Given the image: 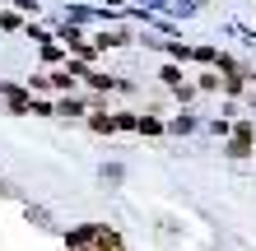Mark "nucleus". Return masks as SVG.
Segmentation results:
<instances>
[{"label": "nucleus", "instance_id": "1", "mask_svg": "<svg viewBox=\"0 0 256 251\" xmlns=\"http://www.w3.org/2000/svg\"><path fill=\"white\" fill-rule=\"evenodd\" d=\"M70 251H122V238L112 228H74L70 233Z\"/></svg>", "mask_w": 256, "mask_h": 251}]
</instances>
